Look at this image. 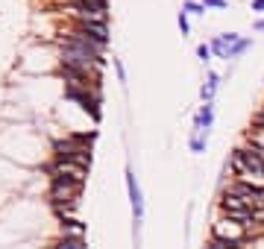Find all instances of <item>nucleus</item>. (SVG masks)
Listing matches in <instances>:
<instances>
[{"mask_svg": "<svg viewBox=\"0 0 264 249\" xmlns=\"http://www.w3.org/2000/svg\"><path fill=\"white\" fill-rule=\"evenodd\" d=\"M232 167H235L241 182L264 188V149L252 147V144L249 147H238L232 152Z\"/></svg>", "mask_w": 264, "mask_h": 249, "instance_id": "obj_1", "label": "nucleus"}, {"mask_svg": "<svg viewBox=\"0 0 264 249\" xmlns=\"http://www.w3.org/2000/svg\"><path fill=\"white\" fill-rule=\"evenodd\" d=\"M91 138L94 135H76V138H68V141H59L56 144V158H65V161H73V164H91Z\"/></svg>", "mask_w": 264, "mask_h": 249, "instance_id": "obj_2", "label": "nucleus"}, {"mask_svg": "<svg viewBox=\"0 0 264 249\" xmlns=\"http://www.w3.org/2000/svg\"><path fill=\"white\" fill-rule=\"evenodd\" d=\"M79 194H82V182H70V179H62V176H53L50 199L59 211H62V205H65V211H68L70 205L79 199Z\"/></svg>", "mask_w": 264, "mask_h": 249, "instance_id": "obj_3", "label": "nucleus"}, {"mask_svg": "<svg viewBox=\"0 0 264 249\" xmlns=\"http://www.w3.org/2000/svg\"><path fill=\"white\" fill-rule=\"evenodd\" d=\"M226 194L238 197L246 208H252V211H264V188H258V185H249V182H241V179H238V182L229 185Z\"/></svg>", "mask_w": 264, "mask_h": 249, "instance_id": "obj_4", "label": "nucleus"}, {"mask_svg": "<svg viewBox=\"0 0 264 249\" xmlns=\"http://www.w3.org/2000/svg\"><path fill=\"white\" fill-rule=\"evenodd\" d=\"M211 237H214V240H226V243L241 246V243L246 240V229L241 226V223H235V220H217L214 229H211Z\"/></svg>", "mask_w": 264, "mask_h": 249, "instance_id": "obj_5", "label": "nucleus"}, {"mask_svg": "<svg viewBox=\"0 0 264 249\" xmlns=\"http://www.w3.org/2000/svg\"><path fill=\"white\" fill-rule=\"evenodd\" d=\"M126 191H129V202H132V217H135V226L144 220V194H141V185L135 179L132 170H126Z\"/></svg>", "mask_w": 264, "mask_h": 249, "instance_id": "obj_6", "label": "nucleus"}, {"mask_svg": "<svg viewBox=\"0 0 264 249\" xmlns=\"http://www.w3.org/2000/svg\"><path fill=\"white\" fill-rule=\"evenodd\" d=\"M53 176H62V179H70V182H85L88 176V167L82 164H73V161H65V158H59L50 170Z\"/></svg>", "mask_w": 264, "mask_h": 249, "instance_id": "obj_7", "label": "nucleus"}, {"mask_svg": "<svg viewBox=\"0 0 264 249\" xmlns=\"http://www.w3.org/2000/svg\"><path fill=\"white\" fill-rule=\"evenodd\" d=\"M241 38H244V35H238V33H220V35H214V38H211V53H214V56H220V59H226L229 56V50L235 47V44H238V41H241Z\"/></svg>", "mask_w": 264, "mask_h": 249, "instance_id": "obj_8", "label": "nucleus"}, {"mask_svg": "<svg viewBox=\"0 0 264 249\" xmlns=\"http://www.w3.org/2000/svg\"><path fill=\"white\" fill-rule=\"evenodd\" d=\"M211 123H214V106H211V103H203V106H200V112L194 115V129L209 132Z\"/></svg>", "mask_w": 264, "mask_h": 249, "instance_id": "obj_9", "label": "nucleus"}, {"mask_svg": "<svg viewBox=\"0 0 264 249\" xmlns=\"http://www.w3.org/2000/svg\"><path fill=\"white\" fill-rule=\"evenodd\" d=\"M188 147H191V152H206V147H209V132H200V129H194L191 141H188Z\"/></svg>", "mask_w": 264, "mask_h": 249, "instance_id": "obj_10", "label": "nucleus"}, {"mask_svg": "<svg viewBox=\"0 0 264 249\" xmlns=\"http://www.w3.org/2000/svg\"><path fill=\"white\" fill-rule=\"evenodd\" d=\"M217 82H220V76H217V73H209V82L200 88V97H203V103H211L214 91H217Z\"/></svg>", "mask_w": 264, "mask_h": 249, "instance_id": "obj_11", "label": "nucleus"}, {"mask_svg": "<svg viewBox=\"0 0 264 249\" xmlns=\"http://www.w3.org/2000/svg\"><path fill=\"white\" fill-rule=\"evenodd\" d=\"M249 44H252V38H241V41H238V44H235V47L229 50L226 62H229V59H238V56H241V53H244V50H249Z\"/></svg>", "mask_w": 264, "mask_h": 249, "instance_id": "obj_12", "label": "nucleus"}, {"mask_svg": "<svg viewBox=\"0 0 264 249\" xmlns=\"http://www.w3.org/2000/svg\"><path fill=\"white\" fill-rule=\"evenodd\" d=\"M182 9H185V12H191V15H206V6H203V3H197V0H185V3H182Z\"/></svg>", "mask_w": 264, "mask_h": 249, "instance_id": "obj_13", "label": "nucleus"}, {"mask_svg": "<svg viewBox=\"0 0 264 249\" xmlns=\"http://www.w3.org/2000/svg\"><path fill=\"white\" fill-rule=\"evenodd\" d=\"M59 249H85V246H82V237H68L65 234V240L59 243Z\"/></svg>", "mask_w": 264, "mask_h": 249, "instance_id": "obj_14", "label": "nucleus"}, {"mask_svg": "<svg viewBox=\"0 0 264 249\" xmlns=\"http://www.w3.org/2000/svg\"><path fill=\"white\" fill-rule=\"evenodd\" d=\"M73 3H82V6H91V9H100V12L109 9V3H106V0H73Z\"/></svg>", "mask_w": 264, "mask_h": 249, "instance_id": "obj_15", "label": "nucleus"}, {"mask_svg": "<svg viewBox=\"0 0 264 249\" xmlns=\"http://www.w3.org/2000/svg\"><path fill=\"white\" fill-rule=\"evenodd\" d=\"M179 30H182V35L191 33V24H188V12H185V9L179 12Z\"/></svg>", "mask_w": 264, "mask_h": 249, "instance_id": "obj_16", "label": "nucleus"}, {"mask_svg": "<svg viewBox=\"0 0 264 249\" xmlns=\"http://www.w3.org/2000/svg\"><path fill=\"white\" fill-rule=\"evenodd\" d=\"M206 249H241V246H235V243H226V240H214L211 237V243Z\"/></svg>", "mask_w": 264, "mask_h": 249, "instance_id": "obj_17", "label": "nucleus"}, {"mask_svg": "<svg viewBox=\"0 0 264 249\" xmlns=\"http://www.w3.org/2000/svg\"><path fill=\"white\" fill-rule=\"evenodd\" d=\"M203 6H206V9H226L229 0H203Z\"/></svg>", "mask_w": 264, "mask_h": 249, "instance_id": "obj_18", "label": "nucleus"}, {"mask_svg": "<svg viewBox=\"0 0 264 249\" xmlns=\"http://www.w3.org/2000/svg\"><path fill=\"white\" fill-rule=\"evenodd\" d=\"M197 56H200L203 62H209V56H211V47H209V44H200V47H197Z\"/></svg>", "mask_w": 264, "mask_h": 249, "instance_id": "obj_19", "label": "nucleus"}, {"mask_svg": "<svg viewBox=\"0 0 264 249\" xmlns=\"http://www.w3.org/2000/svg\"><path fill=\"white\" fill-rule=\"evenodd\" d=\"M115 67H118V79H121V82H126V70H123V62H121V59H115Z\"/></svg>", "mask_w": 264, "mask_h": 249, "instance_id": "obj_20", "label": "nucleus"}, {"mask_svg": "<svg viewBox=\"0 0 264 249\" xmlns=\"http://www.w3.org/2000/svg\"><path fill=\"white\" fill-rule=\"evenodd\" d=\"M252 12H264V0H252Z\"/></svg>", "mask_w": 264, "mask_h": 249, "instance_id": "obj_21", "label": "nucleus"}, {"mask_svg": "<svg viewBox=\"0 0 264 249\" xmlns=\"http://www.w3.org/2000/svg\"><path fill=\"white\" fill-rule=\"evenodd\" d=\"M255 30H264V18L261 21H255Z\"/></svg>", "mask_w": 264, "mask_h": 249, "instance_id": "obj_22", "label": "nucleus"}]
</instances>
